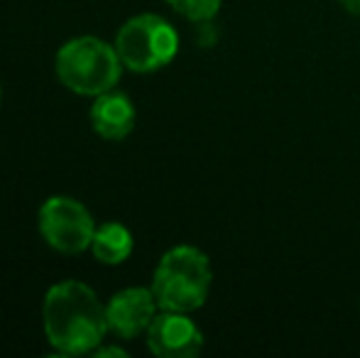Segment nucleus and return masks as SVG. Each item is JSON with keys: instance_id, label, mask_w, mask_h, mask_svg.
<instances>
[{"instance_id": "obj_1", "label": "nucleus", "mask_w": 360, "mask_h": 358, "mask_svg": "<svg viewBox=\"0 0 360 358\" xmlns=\"http://www.w3.org/2000/svg\"><path fill=\"white\" fill-rule=\"evenodd\" d=\"M42 324L49 346L59 356H86L103 344L108 334L105 305L94 287L81 280H64L47 290Z\"/></svg>"}, {"instance_id": "obj_2", "label": "nucleus", "mask_w": 360, "mask_h": 358, "mask_svg": "<svg viewBox=\"0 0 360 358\" xmlns=\"http://www.w3.org/2000/svg\"><path fill=\"white\" fill-rule=\"evenodd\" d=\"M211 280V260L196 245H174L160 258L152 275V292L167 312H191L201 309L209 300Z\"/></svg>"}, {"instance_id": "obj_3", "label": "nucleus", "mask_w": 360, "mask_h": 358, "mask_svg": "<svg viewBox=\"0 0 360 358\" xmlns=\"http://www.w3.org/2000/svg\"><path fill=\"white\" fill-rule=\"evenodd\" d=\"M123 62L115 44L94 34H81L59 47L54 57L57 79L79 96H98L115 89L123 77Z\"/></svg>"}, {"instance_id": "obj_4", "label": "nucleus", "mask_w": 360, "mask_h": 358, "mask_svg": "<svg viewBox=\"0 0 360 358\" xmlns=\"http://www.w3.org/2000/svg\"><path fill=\"white\" fill-rule=\"evenodd\" d=\"M113 44L125 69L135 74H152L165 69L176 57L179 34L162 15L140 13L120 25Z\"/></svg>"}, {"instance_id": "obj_5", "label": "nucleus", "mask_w": 360, "mask_h": 358, "mask_svg": "<svg viewBox=\"0 0 360 358\" xmlns=\"http://www.w3.org/2000/svg\"><path fill=\"white\" fill-rule=\"evenodd\" d=\"M37 226L44 243L64 255H79L91 250L96 234V219L74 196H49L37 214Z\"/></svg>"}, {"instance_id": "obj_6", "label": "nucleus", "mask_w": 360, "mask_h": 358, "mask_svg": "<svg viewBox=\"0 0 360 358\" xmlns=\"http://www.w3.org/2000/svg\"><path fill=\"white\" fill-rule=\"evenodd\" d=\"M145 341L157 358H194L204 349V331L186 312L160 309L145 331Z\"/></svg>"}, {"instance_id": "obj_7", "label": "nucleus", "mask_w": 360, "mask_h": 358, "mask_svg": "<svg viewBox=\"0 0 360 358\" xmlns=\"http://www.w3.org/2000/svg\"><path fill=\"white\" fill-rule=\"evenodd\" d=\"M157 312H160V305H157L152 287H125L105 302L108 331L125 341L138 339L150 329Z\"/></svg>"}, {"instance_id": "obj_8", "label": "nucleus", "mask_w": 360, "mask_h": 358, "mask_svg": "<svg viewBox=\"0 0 360 358\" xmlns=\"http://www.w3.org/2000/svg\"><path fill=\"white\" fill-rule=\"evenodd\" d=\"M89 118L96 135H101L103 140H110V143H118V140L128 138L133 133L135 120H138V110H135V103L130 101L128 94H123L118 89H110L94 96Z\"/></svg>"}, {"instance_id": "obj_9", "label": "nucleus", "mask_w": 360, "mask_h": 358, "mask_svg": "<svg viewBox=\"0 0 360 358\" xmlns=\"http://www.w3.org/2000/svg\"><path fill=\"white\" fill-rule=\"evenodd\" d=\"M135 248V238L128 226L120 221H105L96 226L94 241H91V253L101 265H123Z\"/></svg>"}, {"instance_id": "obj_10", "label": "nucleus", "mask_w": 360, "mask_h": 358, "mask_svg": "<svg viewBox=\"0 0 360 358\" xmlns=\"http://www.w3.org/2000/svg\"><path fill=\"white\" fill-rule=\"evenodd\" d=\"M165 3L189 23H211L221 13L223 0H165Z\"/></svg>"}, {"instance_id": "obj_11", "label": "nucleus", "mask_w": 360, "mask_h": 358, "mask_svg": "<svg viewBox=\"0 0 360 358\" xmlns=\"http://www.w3.org/2000/svg\"><path fill=\"white\" fill-rule=\"evenodd\" d=\"M94 356H128L123 349H118V346H96Z\"/></svg>"}, {"instance_id": "obj_12", "label": "nucleus", "mask_w": 360, "mask_h": 358, "mask_svg": "<svg viewBox=\"0 0 360 358\" xmlns=\"http://www.w3.org/2000/svg\"><path fill=\"white\" fill-rule=\"evenodd\" d=\"M338 3H341L351 15H358L360 18V0H338Z\"/></svg>"}, {"instance_id": "obj_13", "label": "nucleus", "mask_w": 360, "mask_h": 358, "mask_svg": "<svg viewBox=\"0 0 360 358\" xmlns=\"http://www.w3.org/2000/svg\"><path fill=\"white\" fill-rule=\"evenodd\" d=\"M0 101H3V87H0Z\"/></svg>"}]
</instances>
